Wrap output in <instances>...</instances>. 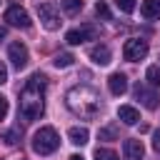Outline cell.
<instances>
[{"instance_id": "obj_3", "label": "cell", "mask_w": 160, "mask_h": 160, "mask_svg": "<svg viewBox=\"0 0 160 160\" xmlns=\"http://www.w3.org/2000/svg\"><path fill=\"white\" fill-rule=\"evenodd\" d=\"M58 145H60V138H58L55 128H50V125L40 128V130L32 135V150H35L38 155H50V152L58 150Z\"/></svg>"}, {"instance_id": "obj_2", "label": "cell", "mask_w": 160, "mask_h": 160, "mask_svg": "<svg viewBox=\"0 0 160 160\" xmlns=\"http://www.w3.org/2000/svg\"><path fill=\"white\" fill-rule=\"evenodd\" d=\"M65 102L80 118H95L98 110H100V95L90 85H75L72 90H68Z\"/></svg>"}, {"instance_id": "obj_27", "label": "cell", "mask_w": 160, "mask_h": 160, "mask_svg": "<svg viewBox=\"0 0 160 160\" xmlns=\"http://www.w3.org/2000/svg\"><path fill=\"white\" fill-rule=\"evenodd\" d=\"M70 160H85V158H82V155H78V152H75V155H70Z\"/></svg>"}, {"instance_id": "obj_4", "label": "cell", "mask_w": 160, "mask_h": 160, "mask_svg": "<svg viewBox=\"0 0 160 160\" xmlns=\"http://www.w3.org/2000/svg\"><path fill=\"white\" fill-rule=\"evenodd\" d=\"M148 55V42L140 40V38H130L125 45H122V58L130 60V62H138Z\"/></svg>"}, {"instance_id": "obj_26", "label": "cell", "mask_w": 160, "mask_h": 160, "mask_svg": "<svg viewBox=\"0 0 160 160\" xmlns=\"http://www.w3.org/2000/svg\"><path fill=\"white\" fill-rule=\"evenodd\" d=\"M5 80H8V70H5V65L0 62V85H2Z\"/></svg>"}, {"instance_id": "obj_25", "label": "cell", "mask_w": 160, "mask_h": 160, "mask_svg": "<svg viewBox=\"0 0 160 160\" xmlns=\"http://www.w3.org/2000/svg\"><path fill=\"white\" fill-rule=\"evenodd\" d=\"M115 135V130L112 128H105V130H100V140H105V138H112Z\"/></svg>"}, {"instance_id": "obj_7", "label": "cell", "mask_w": 160, "mask_h": 160, "mask_svg": "<svg viewBox=\"0 0 160 160\" xmlns=\"http://www.w3.org/2000/svg\"><path fill=\"white\" fill-rule=\"evenodd\" d=\"M5 20H8V25H12V28H30V15H28V10H22L20 5H10V8L5 10Z\"/></svg>"}, {"instance_id": "obj_12", "label": "cell", "mask_w": 160, "mask_h": 160, "mask_svg": "<svg viewBox=\"0 0 160 160\" xmlns=\"http://www.w3.org/2000/svg\"><path fill=\"white\" fill-rule=\"evenodd\" d=\"M140 15L145 20H160V0H142Z\"/></svg>"}, {"instance_id": "obj_16", "label": "cell", "mask_w": 160, "mask_h": 160, "mask_svg": "<svg viewBox=\"0 0 160 160\" xmlns=\"http://www.w3.org/2000/svg\"><path fill=\"white\" fill-rule=\"evenodd\" d=\"M145 78H148V82L152 88H160V65H150L148 72H145Z\"/></svg>"}, {"instance_id": "obj_15", "label": "cell", "mask_w": 160, "mask_h": 160, "mask_svg": "<svg viewBox=\"0 0 160 160\" xmlns=\"http://www.w3.org/2000/svg\"><path fill=\"white\" fill-rule=\"evenodd\" d=\"M68 138H70V142H72V145H85V142H88V138H90V132H88V128H70Z\"/></svg>"}, {"instance_id": "obj_5", "label": "cell", "mask_w": 160, "mask_h": 160, "mask_svg": "<svg viewBox=\"0 0 160 160\" xmlns=\"http://www.w3.org/2000/svg\"><path fill=\"white\" fill-rule=\"evenodd\" d=\"M38 15H40V22L48 28V30H58L60 28V12L52 2H40L38 5Z\"/></svg>"}, {"instance_id": "obj_10", "label": "cell", "mask_w": 160, "mask_h": 160, "mask_svg": "<svg viewBox=\"0 0 160 160\" xmlns=\"http://www.w3.org/2000/svg\"><path fill=\"white\" fill-rule=\"evenodd\" d=\"M142 152H145V148L140 140H125V145H122L125 160H142Z\"/></svg>"}, {"instance_id": "obj_21", "label": "cell", "mask_w": 160, "mask_h": 160, "mask_svg": "<svg viewBox=\"0 0 160 160\" xmlns=\"http://www.w3.org/2000/svg\"><path fill=\"white\" fill-rule=\"evenodd\" d=\"M115 5H118L122 12H132V10H135V0H115Z\"/></svg>"}, {"instance_id": "obj_22", "label": "cell", "mask_w": 160, "mask_h": 160, "mask_svg": "<svg viewBox=\"0 0 160 160\" xmlns=\"http://www.w3.org/2000/svg\"><path fill=\"white\" fill-rule=\"evenodd\" d=\"M2 140L12 145V142H18V140H20V135H18V130H5V132H2Z\"/></svg>"}, {"instance_id": "obj_11", "label": "cell", "mask_w": 160, "mask_h": 160, "mask_svg": "<svg viewBox=\"0 0 160 160\" xmlns=\"http://www.w3.org/2000/svg\"><path fill=\"white\" fill-rule=\"evenodd\" d=\"M135 98H138L145 108H150V110L158 108V95H155L152 90H148L145 85H138V88H135Z\"/></svg>"}, {"instance_id": "obj_19", "label": "cell", "mask_w": 160, "mask_h": 160, "mask_svg": "<svg viewBox=\"0 0 160 160\" xmlns=\"http://www.w3.org/2000/svg\"><path fill=\"white\" fill-rule=\"evenodd\" d=\"M62 10L65 12H78V10H82V0H62Z\"/></svg>"}, {"instance_id": "obj_18", "label": "cell", "mask_w": 160, "mask_h": 160, "mask_svg": "<svg viewBox=\"0 0 160 160\" xmlns=\"http://www.w3.org/2000/svg\"><path fill=\"white\" fill-rule=\"evenodd\" d=\"M95 160H120V158H118V152H112L108 148H98L95 150Z\"/></svg>"}, {"instance_id": "obj_14", "label": "cell", "mask_w": 160, "mask_h": 160, "mask_svg": "<svg viewBox=\"0 0 160 160\" xmlns=\"http://www.w3.org/2000/svg\"><path fill=\"white\" fill-rule=\"evenodd\" d=\"M118 118H120L125 125H138V120H140V112H138L132 105H120V108H118Z\"/></svg>"}, {"instance_id": "obj_23", "label": "cell", "mask_w": 160, "mask_h": 160, "mask_svg": "<svg viewBox=\"0 0 160 160\" xmlns=\"http://www.w3.org/2000/svg\"><path fill=\"white\" fill-rule=\"evenodd\" d=\"M5 115H8V98L0 95V120H5Z\"/></svg>"}, {"instance_id": "obj_17", "label": "cell", "mask_w": 160, "mask_h": 160, "mask_svg": "<svg viewBox=\"0 0 160 160\" xmlns=\"http://www.w3.org/2000/svg\"><path fill=\"white\" fill-rule=\"evenodd\" d=\"M72 60H75V58H72L70 52H60V55H55L52 62H55V68H68V65H72Z\"/></svg>"}, {"instance_id": "obj_9", "label": "cell", "mask_w": 160, "mask_h": 160, "mask_svg": "<svg viewBox=\"0 0 160 160\" xmlns=\"http://www.w3.org/2000/svg\"><path fill=\"white\" fill-rule=\"evenodd\" d=\"M108 88H110L112 95H125V92H128V78H125L122 72H112V75L108 78Z\"/></svg>"}, {"instance_id": "obj_8", "label": "cell", "mask_w": 160, "mask_h": 160, "mask_svg": "<svg viewBox=\"0 0 160 160\" xmlns=\"http://www.w3.org/2000/svg\"><path fill=\"white\" fill-rule=\"evenodd\" d=\"M8 58H10L12 68H18V70H22V68L28 65V60H30L28 48H25L22 42H10V48H8Z\"/></svg>"}, {"instance_id": "obj_24", "label": "cell", "mask_w": 160, "mask_h": 160, "mask_svg": "<svg viewBox=\"0 0 160 160\" xmlns=\"http://www.w3.org/2000/svg\"><path fill=\"white\" fill-rule=\"evenodd\" d=\"M152 148L160 152V130H155V132H152Z\"/></svg>"}, {"instance_id": "obj_1", "label": "cell", "mask_w": 160, "mask_h": 160, "mask_svg": "<svg viewBox=\"0 0 160 160\" xmlns=\"http://www.w3.org/2000/svg\"><path fill=\"white\" fill-rule=\"evenodd\" d=\"M42 110H45V75L35 72L20 92V115L25 120H38Z\"/></svg>"}, {"instance_id": "obj_20", "label": "cell", "mask_w": 160, "mask_h": 160, "mask_svg": "<svg viewBox=\"0 0 160 160\" xmlns=\"http://www.w3.org/2000/svg\"><path fill=\"white\" fill-rule=\"evenodd\" d=\"M95 12H98V18H102V20H110V8H108L102 0L95 5Z\"/></svg>"}, {"instance_id": "obj_13", "label": "cell", "mask_w": 160, "mask_h": 160, "mask_svg": "<svg viewBox=\"0 0 160 160\" xmlns=\"http://www.w3.org/2000/svg\"><path fill=\"white\" fill-rule=\"evenodd\" d=\"M110 58H112V52H110L108 45H95V48L90 50V60H92L95 65H108Z\"/></svg>"}, {"instance_id": "obj_6", "label": "cell", "mask_w": 160, "mask_h": 160, "mask_svg": "<svg viewBox=\"0 0 160 160\" xmlns=\"http://www.w3.org/2000/svg\"><path fill=\"white\" fill-rule=\"evenodd\" d=\"M95 35H98L95 25H80V28H72V30L65 32V42H70V45H80V42H85V40H92Z\"/></svg>"}]
</instances>
